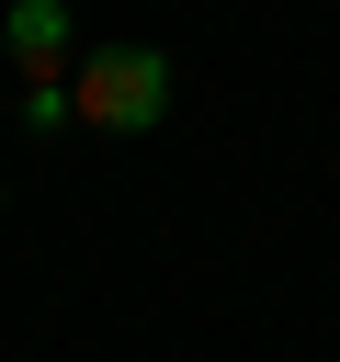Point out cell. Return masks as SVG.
Listing matches in <instances>:
<instances>
[{"mask_svg":"<svg viewBox=\"0 0 340 362\" xmlns=\"http://www.w3.org/2000/svg\"><path fill=\"white\" fill-rule=\"evenodd\" d=\"M68 90H79V124L91 136H147L170 113V57L159 45H91L68 68Z\"/></svg>","mask_w":340,"mask_h":362,"instance_id":"6da1fadb","label":"cell"},{"mask_svg":"<svg viewBox=\"0 0 340 362\" xmlns=\"http://www.w3.org/2000/svg\"><path fill=\"white\" fill-rule=\"evenodd\" d=\"M68 113H79V90H68V68H45V79H23V124H34V136H57Z\"/></svg>","mask_w":340,"mask_h":362,"instance_id":"3957f363","label":"cell"},{"mask_svg":"<svg viewBox=\"0 0 340 362\" xmlns=\"http://www.w3.org/2000/svg\"><path fill=\"white\" fill-rule=\"evenodd\" d=\"M0 45H11V68H23V79L68 68V0H11V11H0Z\"/></svg>","mask_w":340,"mask_h":362,"instance_id":"7a4b0ae2","label":"cell"}]
</instances>
